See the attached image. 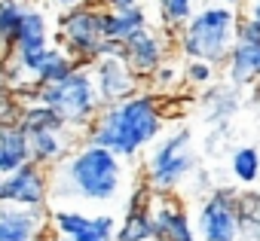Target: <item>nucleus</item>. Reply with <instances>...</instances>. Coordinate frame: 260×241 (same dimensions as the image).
I'll return each mask as SVG.
<instances>
[{
  "label": "nucleus",
  "mask_w": 260,
  "mask_h": 241,
  "mask_svg": "<svg viewBox=\"0 0 260 241\" xmlns=\"http://www.w3.org/2000/svg\"><path fill=\"white\" fill-rule=\"evenodd\" d=\"M125 159L113 150L83 141L49 168L52 198L71 205H113L125 192Z\"/></svg>",
  "instance_id": "nucleus-1"
},
{
  "label": "nucleus",
  "mask_w": 260,
  "mask_h": 241,
  "mask_svg": "<svg viewBox=\"0 0 260 241\" xmlns=\"http://www.w3.org/2000/svg\"><path fill=\"white\" fill-rule=\"evenodd\" d=\"M166 119L162 98L141 89L125 101L104 104L83 129V141L107 147L119 159H135L166 132Z\"/></svg>",
  "instance_id": "nucleus-2"
},
{
  "label": "nucleus",
  "mask_w": 260,
  "mask_h": 241,
  "mask_svg": "<svg viewBox=\"0 0 260 241\" xmlns=\"http://www.w3.org/2000/svg\"><path fill=\"white\" fill-rule=\"evenodd\" d=\"M104 13L98 0H83L71 10H58V46L77 58L80 67H92L101 55H122V43H110L104 37Z\"/></svg>",
  "instance_id": "nucleus-3"
},
{
  "label": "nucleus",
  "mask_w": 260,
  "mask_h": 241,
  "mask_svg": "<svg viewBox=\"0 0 260 241\" xmlns=\"http://www.w3.org/2000/svg\"><path fill=\"white\" fill-rule=\"evenodd\" d=\"M236 22H239V10L226 4H205L175 37V46L184 58H202L223 67L236 43Z\"/></svg>",
  "instance_id": "nucleus-4"
},
{
  "label": "nucleus",
  "mask_w": 260,
  "mask_h": 241,
  "mask_svg": "<svg viewBox=\"0 0 260 241\" xmlns=\"http://www.w3.org/2000/svg\"><path fill=\"white\" fill-rule=\"evenodd\" d=\"M193 174H196V156H193V132L187 126L162 132L147 147L144 183L150 186L153 195H175Z\"/></svg>",
  "instance_id": "nucleus-5"
},
{
  "label": "nucleus",
  "mask_w": 260,
  "mask_h": 241,
  "mask_svg": "<svg viewBox=\"0 0 260 241\" xmlns=\"http://www.w3.org/2000/svg\"><path fill=\"white\" fill-rule=\"evenodd\" d=\"M40 101L49 104L52 110H58L61 119L77 132H83L98 116V110L104 107L101 98H98V89H95V79H92L89 67H77L64 79L40 86Z\"/></svg>",
  "instance_id": "nucleus-6"
},
{
  "label": "nucleus",
  "mask_w": 260,
  "mask_h": 241,
  "mask_svg": "<svg viewBox=\"0 0 260 241\" xmlns=\"http://www.w3.org/2000/svg\"><path fill=\"white\" fill-rule=\"evenodd\" d=\"M199 241H239L242 238V220H239V192L236 189H211L199 198V208L193 214Z\"/></svg>",
  "instance_id": "nucleus-7"
},
{
  "label": "nucleus",
  "mask_w": 260,
  "mask_h": 241,
  "mask_svg": "<svg viewBox=\"0 0 260 241\" xmlns=\"http://www.w3.org/2000/svg\"><path fill=\"white\" fill-rule=\"evenodd\" d=\"M49 198H52L49 168H43L31 159L25 165H19L13 174L0 177V202L22 205V208H46Z\"/></svg>",
  "instance_id": "nucleus-8"
},
{
  "label": "nucleus",
  "mask_w": 260,
  "mask_h": 241,
  "mask_svg": "<svg viewBox=\"0 0 260 241\" xmlns=\"http://www.w3.org/2000/svg\"><path fill=\"white\" fill-rule=\"evenodd\" d=\"M89 70H92V79H95L101 104L125 101L135 92H141V86H144V79L132 70V64L125 61V55H101Z\"/></svg>",
  "instance_id": "nucleus-9"
},
{
  "label": "nucleus",
  "mask_w": 260,
  "mask_h": 241,
  "mask_svg": "<svg viewBox=\"0 0 260 241\" xmlns=\"http://www.w3.org/2000/svg\"><path fill=\"white\" fill-rule=\"evenodd\" d=\"M116 223L119 220L113 214H83L77 208H52L49 211L52 232L74 238V241H113Z\"/></svg>",
  "instance_id": "nucleus-10"
},
{
  "label": "nucleus",
  "mask_w": 260,
  "mask_h": 241,
  "mask_svg": "<svg viewBox=\"0 0 260 241\" xmlns=\"http://www.w3.org/2000/svg\"><path fill=\"white\" fill-rule=\"evenodd\" d=\"M49 208H22L0 202V241H52Z\"/></svg>",
  "instance_id": "nucleus-11"
},
{
  "label": "nucleus",
  "mask_w": 260,
  "mask_h": 241,
  "mask_svg": "<svg viewBox=\"0 0 260 241\" xmlns=\"http://www.w3.org/2000/svg\"><path fill=\"white\" fill-rule=\"evenodd\" d=\"M175 43V34H156L153 28H144L138 31L135 37H128L122 43V55L125 61L132 64V70L141 76V79H150L166 61H169V49Z\"/></svg>",
  "instance_id": "nucleus-12"
},
{
  "label": "nucleus",
  "mask_w": 260,
  "mask_h": 241,
  "mask_svg": "<svg viewBox=\"0 0 260 241\" xmlns=\"http://www.w3.org/2000/svg\"><path fill=\"white\" fill-rule=\"evenodd\" d=\"M153 241H199L196 220L187 205L175 195H153Z\"/></svg>",
  "instance_id": "nucleus-13"
},
{
  "label": "nucleus",
  "mask_w": 260,
  "mask_h": 241,
  "mask_svg": "<svg viewBox=\"0 0 260 241\" xmlns=\"http://www.w3.org/2000/svg\"><path fill=\"white\" fill-rule=\"evenodd\" d=\"M22 70L28 73V79H34L37 86L46 83H58L68 73H74L80 64L74 55H68L61 46H37V49H19L16 52Z\"/></svg>",
  "instance_id": "nucleus-14"
},
{
  "label": "nucleus",
  "mask_w": 260,
  "mask_h": 241,
  "mask_svg": "<svg viewBox=\"0 0 260 241\" xmlns=\"http://www.w3.org/2000/svg\"><path fill=\"white\" fill-rule=\"evenodd\" d=\"M150 202L153 192L147 183H141L138 195L132 192L125 205V214L116 223V235L113 241H153V214H150Z\"/></svg>",
  "instance_id": "nucleus-15"
},
{
  "label": "nucleus",
  "mask_w": 260,
  "mask_h": 241,
  "mask_svg": "<svg viewBox=\"0 0 260 241\" xmlns=\"http://www.w3.org/2000/svg\"><path fill=\"white\" fill-rule=\"evenodd\" d=\"M83 144V132L77 129H64V132H34L31 135V162L52 168L58 165L74 147Z\"/></svg>",
  "instance_id": "nucleus-16"
},
{
  "label": "nucleus",
  "mask_w": 260,
  "mask_h": 241,
  "mask_svg": "<svg viewBox=\"0 0 260 241\" xmlns=\"http://www.w3.org/2000/svg\"><path fill=\"white\" fill-rule=\"evenodd\" d=\"M223 79L239 86V89L254 86L260 79V43L236 40L226 61H223Z\"/></svg>",
  "instance_id": "nucleus-17"
},
{
  "label": "nucleus",
  "mask_w": 260,
  "mask_h": 241,
  "mask_svg": "<svg viewBox=\"0 0 260 241\" xmlns=\"http://www.w3.org/2000/svg\"><path fill=\"white\" fill-rule=\"evenodd\" d=\"M144 28H147V13H144L141 4L119 7V10H107L104 13V37L110 43H125L128 37H135Z\"/></svg>",
  "instance_id": "nucleus-18"
},
{
  "label": "nucleus",
  "mask_w": 260,
  "mask_h": 241,
  "mask_svg": "<svg viewBox=\"0 0 260 241\" xmlns=\"http://www.w3.org/2000/svg\"><path fill=\"white\" fill-rule=\"evenodd\" d=\"M239 86L233 83H214L205 89V98H202V107H205V119L211 126H226V119L239 110V95H236Z\"/></svg>",
  "instance_id": "nucleus-19"
},
{
  "label": "nucleus",
  "mask_w": 260,
  "mask_h": 241,
  "mask_svg": "<svg viewBox=\"0 0 260 241\" xmlns=\"http://www.w3.org/2000/svg\"><path fill=\"white\" fill-rule=\"evenodd\" d=\"M28 0H0V58L16 55V34L22 28Z\"/></svg>",
  "instance_id": "nucleus-20"
},
{
  "label": "nucleus",
  "mask_w": 260,
  "mask_h": 241,
  "mask_svg": "<svg viewBox=\"0 0 260 241\" xmlns=\"http://www.w3.org/2000/svg\"><path fill=\"white\" fill-rule=\"evenodd\" d=\"M19 123L25 126V132H28V135H34V132H64V129H71L64 119H61V113H58V110H52V107H49V104H43V101L22 104Z\"/></svg>",
  "instance_id": "nucleus-21"
},
{
  "label": "nucleus",
  "mask_w": 260,
  "mask_h": 241,
  "mask_svg": "<svg viewBox=\"0 0 260 241\" xmlns=\"http://www.w3.org/2000/svg\"><path fill=\"white\" fill-rule=\"evenodd\" d=\"M37 46H49V22L37 7H28L22 28L16 34V52L19 49H37Z\"/></svg>",
  "instance_id": "nucleus-22"
},
{
  "label": "nucleus",
  "mask_w": 260,
  "mask_h": 241,
  "mask_svg": "<svg viewBox=\"0 0 260 241\" xmlns=\"http://www.w3.org/2000/svg\"><path fill=\"white\" fill-rule=\"evenodd\" d=\"M0 150H7L19 162L31 159V135L19 119H0Z\"/></svg>",
  "instance_id": "nucleus-23"
},
{
  "label": "nucleus",
  "mask_w": 260,
  "mask_h": 241,
  "mask_svg": "<svg viewBox=\"0 0 260 241\" xmlns=\"http://www.w3.org/2000/svg\"><path fill=\"white\" fill-rule=\"evenodd\" d=\"M230 171L245 186H260V150L257 147H239L230 156Z\"/></svg>",
  "instance_id": "nucleus-24"
},
{
  "label": "nucleus",
  "mask_w": 260,
  "mask_h": 241,
  "mask_svg": "<svg viewBox=\"0 0 260 241\" xmlns=\"http://www.w3.org/2000/svg\"><path fill=\"white\" fill-rule=\"evenodd\" d=\"M196 7L193 0H156V16H159V25L169 31V34H181L184 25L193 19Z\"/></svg>",
  "instance_id": "nucleus-25"
},
{
  "label": "nucleus",
  "mask_w": 260,
  "mask_h": 241,
  "mask_svg": "<svg viewBox=\"0 0 260 241\" xmlns=\"http://www.w3.org/2000/svg\"><path fill=\"white\" fill-rule=\"evenodd\" d=\"M239 220H242V235L260 241V186L239 192Z\"/></svg>",
  "instance_id": "nucleus-26"
},
{
  "label": "nucleus",
  "mask_w": 260,
  "mask_h": 241,
  "mask_svg": "<svg viewBox=\"0 0 260 241\" xmlns=\"http://www.w3.org/2000/svg\"><path fill=\"white\" fill-rule=\"evenodd\" d=\"M220 76V64H211V61H202V58H187V67H184V83L193 86V89H208L214 86Z\"/></svg>",
  "instance_id": "nucleus-27"
},
{
  "label": "nucleus",
  "mask_w": 260,
  "mask_h": 241,
  "mask_svg": "<svg viewBox=\"0 0 260 241\" xmlns=\"http://www.w3.org/2000/svg\"><path fill=\"white\" fill-rule=\"evenodd\" d=\"M181 79H184V73H181L178 67H172V64L166 61V64H162V67H159V70H156V73L150 76V92L162 98L166 92L178 89V83H181Z\"/></svg>",
  "instance_id": "nucleus-28"
},
{
  "label": "nucleus",
  "mask_w": 260,
  "mask_h": 241,
  "mask_svg": "<svg viewBox=\"0 0 260 241\" xmlns=\"http://www.w3.org/2000/svg\"><path fill=\"white\" fill-rule=\"evenodd\" d=\"M236 40H248V43H260V22L248 13H239L236 22Z\"/></svg>",
  "instance_id": "nucleus-29"
},
{
  "label": "nucleus",
  "mask_w": 260,
  "mask_h": 241,
  "mask_svg": "<svg viewBox=\"0 0 260 241\" xmlns=\"http://www.w3.org/2000/svg\"><path fill=\"white\" fill-rule=\"evenodd\" d=\"M101 7H107V10H119V7H132V4H138V0H98Z\"/></svg>",
  "instance_id": "nucleus-30"
},
{
  "label": "nucleus",
  "mask_w": 260,
  "mask_h": 241,
  "mask_svg": "<svg viewBox=\"0 0 260 241\" xmlns=\"http://www.w3.org/2000/svg\"><path fill=\"white\" fill-rule=\"evenodd\" d=\"M245 13H248V16H254V19L260 22V0H248V7H245Z\"/></svg>",
  "instance_id": "nucleus-31"
},
{
  "label": "nucleus",
  "mask_w": 260,
  "mask_h": 241,
  "mask_svg": "<svg viewBox=\"0 0 260 241\" xmlns=\"http://www.w3.org/2000/svg\"><path fill=\"white\" fill-rule=\"evenodd\" d=\"M217 4H226V7H233V10H245L248 0H217Z\"/></svg>",
  "instance_id": "nucleus-32"
},
{
  "label": "nucleus",
  "mask_w": 260,
  "mask_h": 241,
  "mask_svg": "<svg viewBox=\"0 0 260 241\" xmlns=\"http://www.w3.org/2000/svg\"><path fill=\"white\" fill-rule=\"evenodd\" d=\"M52 4H55L58 10H71V7H77V4H83V0H52Z\"/></svg>",
  "instance_id": "nucleus-33"
},
{
  "label": "nucleus",
  "mask_w": 260,
  "mask_h": 241,
  "mask_svg": "<svg viewBox=\"0 0 260 241\" xmlns=\"http://www.w3.org/2000/svg\"><path fill=\"white\" fill-rule=\"evenodd\" d=\"M251 101H254V107H260V79L251 86Z\"/></svg>",
  "instance_id": "nucleus-34"
},
{
  "label": "nucleus",
  "mask_w": 260,
  "mask_h": 241,
  "mask_svg": "<svg viewBox=\"0 0 260 241\" xmlns=\"http://www.w3.org/2000/svg\"><path fill=\"white\" fill-rule=\"evenodd\" d=\"M52 241H74V238H64V235H52Z\"/></svg>",
  "instance_id": "nucleus-35"
}]
</instances>
